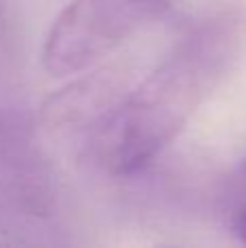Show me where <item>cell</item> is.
<instances>
[{
  "label": "cell",
  "instance_id": "3957f363",
  "mask_svg": "<svg viewBox=\"0 0 246 248\" xmlns=\"http://www.w3.org/2000/svg\"><path fill=\"white\" fill-rule=\"evenodd\" d=\"M168 0H74L52 22L44 42V68L68 77L98 63L153 22Z\"/></svg>",
  "mask_w": 246,
  "mask_h": 248
},
{
  "label": "cell",
  "instance_id": "277c9868",
  "mask_svg": "<svg viewBox=\"0 0 246 248\" xmlns=\"http://www.w3.org/2000/svg\"><path fill=\"white\" fill-rule=\"evenodd\" d=\"M122 98L124 92L116 74L98 72L52 96L42 111V120L55 131H92L96 135Z\"/></svg>",
  "mask_w": 246,
  "mask_h": 248
},
{
  "label": "cell",
  "instance_id": "6da1fadb",
  "mask_svg": "<svg viewBox=\"0 0 246 248\" xmlns=\"http://www.w3.org/2000/svg\"><path fill=\"white\" fill-rule=\"evenodd\" d=\"M238 46L240 20L229 13L183 35L94 135L100 166L111 174H133L151 163L220 83Z\"/></svg>",
  "mask_w": 246,
  "mask_h": 248
},
{
  "label": "cell",
  "instance_id": "5b68a950",
  "mask_svg": "<svg viewBox=\"0 0 246 248\" xmlns=\"http://www.w3.org/2000/svg\"><path fill=\"white\" fill-rule=\"evenodd\" d=\"M231 229H233L235 237H238L242 244H246V205L238 207L233 211V218H231Z\"/></svg>",
  "mask_w": 246,
  "mask_h": 248
},
{
  "label": "cell",
  "instance_id": "7a4b0ae2",
  "mask_svg": "<svg viewBox=\"0 0 246 248\" xmlns=\"http://www.w3.org/2000/svg\"><path fill=\"white\" fill-rule=\"evenodd\" d=\"M0 194L26 216H48L55 207V179L39 137L15 35L0 0Z\"/></svg>",
  "mask_w": 246,
  "mask_h": 248
},
{
  "label": "cell",
  "instance_id": "8992f818",
  "mask_svg": "<svg viewBox=\"0 0 246 248\" xmlns=\"http://www.w3.org/2000/svg\"><path fill=\"white\" fill-rule=\"evenodd\" d=\"M238 185L242 189H246V161L242 163V168H240V172H238Z\"/></svg>",
  "mask_w": 246,
  "mask_h": 248
}]
</instances>
